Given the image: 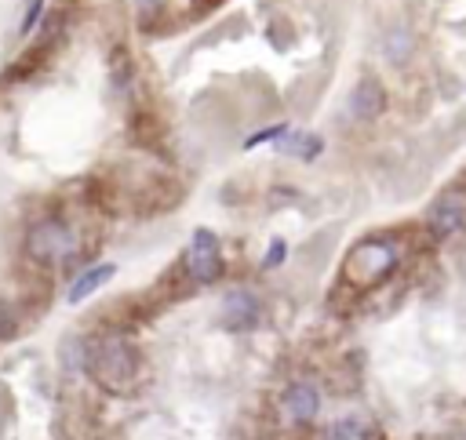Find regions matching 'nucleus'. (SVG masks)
I'll return each mask as SVG.
<instances>
[{
	"label": "nucleus",
	"instance_id": "obj_1",
	"mask_svg": "<svg viewBox=\"0 0 466 440\" xmlns=\"http://www.w3.org/2000/svg\"><path fill=\"white\" fill-rule=\"evenodd\" d=\"M88 371L106 389H128L135 382V371H139V349L128 339L110 335L88 349Z\"/></svg>",
	"mask_w": 466,
	"mask_h": 440
},
{
	"label": "nucleus",
	"instance_id": "obj_2",
	"mask_svg": "<svg viewBox=\"0 0 466 440\" xmlns=\"http://www.w3.org/2000/svg\"><path fill=\"white\" fill-rule=\"evenodd\" d=\"M73 248H77V241H73L70 226L59 223V218H44V223H37L30 230V237H26L30 259L34 263H48V266L52 263H66L73 255Z\"/></svg>",
	"mask_w": 466,
	"mask_h": 440
},
{
	"label": "nucleus",
	"instance_id": "obj_3",
	"mask_svg": "<svg viewBox=\"0 0 466 440\" xmlns=\"http://www.w3.org/2000/svg\"><path fill=\"white\" fill-rule=\"evenodd\" d=\"M393 266H397V248L386 244V241H364V244H357L354 255H350V263H346L350 281H357V284H375Z\"/></svg>",
	"mask_w": 466,
	"mask_h": 440
},
{
	"label": "nucleus",
	"instance_id": "obj_4",
	"mask_svg": "<svg viewBox=\"0 0 466 440\" xmlns=\"http://www.w3.org/2000/svg\"><path fill=\"white\" fill-rule=\"evenodd\" d=\"M186 266L197 281H215L222 270V244L208 226H197L189 234V248H186Z\"/></svg>",
	"mask_w": 466,
	"mask_h": 440
},
{
	"label": "nucleus",
	"instance_id": "obj_5",
	"mask_svg": "<svg viewBox=\"0 0 466 440\" xmlns=\"http://www.w3.org/2000/svg\"><path fill=\"white\" fill-rule=\"evenodd\" d=\"M426 223H430L433 237H441V241L455 237V234L466 226V193H459V189H444V193L430 204Z\"/></svg>",
	"mask_w": 466,
	"mask_h": 440
},
{
	"label": "nucleus",
	"instance_id": "obj_6",
	"mask_svg": "<svg viewBox=\"0 0 466 440\" xmlns=\"http://www.w3.org/2000/svg\"><path fill=\"white\" fill-rule=\"evenodd\" d=\"M218 320L226 331H248L263 320V302L256 292H229L218 306Z\"/></svg>",
	"mask_w": 466,
	"mask_h": 440
},
{
	"label": "nucleus",
	"instance_id": "obj_7",
	"mask_svg": "<svg viewBox=\"0 0 466 440\" xmlns=\"http://www.w3.org/2000/svg\"><path fill=\"white\" fill-rule=\"evenodd\" d=\"M383 110H386V91H383V84H379L375 77H364V81L354 88V95H350V113H354L357 120H375Z\"/></svg>",
	"mask_w": 466,
	"mask_h": 440
},
{
	"label": "nucleus",
	"instance_id": "obj_8",
	"mask_svg": "<svg viewBox=\"0 0 466 440\" xmlns=\"http://www.w3.org/2000/svg\"><path fill=\"white\" fill-rule=\"evenodd\" d=\"M113 273H117V266H113V263H95V266L81 270V273L73 277L70 292H66L70 306H77V302H84L88 295H95V292H99L102 284H110V281H113Z\"/></svg>",
	"mask_w": 466,
	"mask_h": 440
},
{
	"label": "nucleus",
	"instance_id": "obj_9",
	"mask_svg": "<svg viewBox=\"0 0 466 440\" xmlns=\"http://www.w3.org/2000/svg\"><path fill=\"white\" fill-rule=\"evenodd\" d=\"M285 407H288V415H292L296 422L317 418V411H321V393H317V386H310V382H292L288 393H285Z\"/></svg>",
	"mask_w": 466,
	"mask_h": 440
},
{
	"label": "nucleus",
	"instance_id": "obj_10",
	"mask_svg": "<svg viewBox=\"0 0 466 440\" xmlns=\"http://www.w3.org/2000/svg\"><path fill=\"white\" fill-rule=\"evenodd\" d=\"M375 422L368 415H346L325 429V440H375Z\"/></svg>",
	"mask_w": 466,
	"mask_h": 440
},
{
	"label": "nucleus",
	"instance_id": "obj_11",
	"mask_svg": "<svg viewBox=\"0 0 466 440\" xmlns=\"http://www.w3.org/2000/svg\"><path fill=\"white\" fill-rule=\"evenodd\" d=\"M281 149L292 153L296 160H317L325 153V139L314 135V131H296V135H288V142Z\"/></svg>",
	"mask_w": 466,
	"mask_h": 440
},
{
	"label": "nucleus",
	"instance_id": "obj_12",
	"mask_svg": "<svg viewBox=\"0 0 466 440\" xmlns=\"http://www.w3.org/2000/svg\"><path fill=\"white\" fill-rule=\"evenodd\" d=\"M386 55H390L393 62H404V59L412 55V37H408V30H397V33L386 37Z\"/></svg>",
	"mask_w": 466,
	"mask_h": 440
},
{
	"label": "nucleus",
	"instance_id": "obj_13",
	"mask_svg": "<svg viewBox=\"0 0 466 440\" xmlns=\"http://www.w3.org/2000/svg\"><path fill=\"white\" fill-rule=\"evenodd\" d=\"M285 259H288V244L277 237V241H270V248H267V255H263V270H277Z\"/></svg>",
	"mask_w": 466,
	"mask_h": 440
},
{
	"label": "nucleus",
	"instance_id": "obj_14",
	"mask_svg": "<svg viewBox=\"0 0 466 440\" xmlns=\"http://www.w3.org/2000/svg\"><path fill=\"white\" fill-rule=\"evenodd\" d=\"M8 335H15V317H12L8 302L0 299V339H8Z\"/></svg>",
	"mask_w": 466,
	"mask_h": 440
},
{
	"label": "nucleus",
	"instance_id": "obj_15",
	"mask_svg": "<svg viewBox=\"0 0 466 440\" xmlns=\"http://www.w3.org/2000/svg\"><path fill=\"white\" fill-rule=\"evenodd\" d=\"M285 131H288V128H285V124H277V128H267V131H259V135H252V139H248V142H245V146H248V149H252V146H259V142H267V139H281V135H285Z\"/></svg>",
	"mask_w": 466,
	"mask_h": 440
},
{
	"label": "nucleus",
	"instance_id": "obj_16",
	"mask_svg": "<svg viewBox=\"0 0 466 440\" xmlns=\"http://www.w3.org/2000/svg\"><path fill=\"white\" fill-rule=\"evenodd\" d=\"M41 12H44V0H30V12H26V19H23V33L34 30V23L41 19Z\"/></svg>",
	"mask_w": 466,
	"mask_h": 440
}]
</instances>
